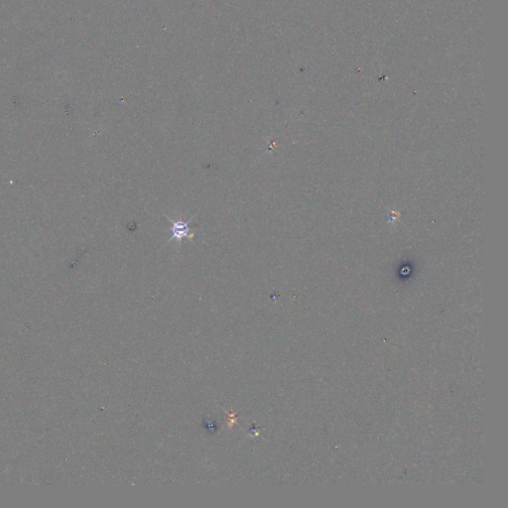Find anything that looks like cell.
Segmentation results:
<instances>
[{
	"instance_id": "1",
	"label": "cell",
	"mask_w": 508,
	"mask_h": 508,
	"mask_svg": "<svg viewBox=\"0 0 508 508\" xmlns=\"http://www.w3.org/2000/svg\"><path fill=\"white\" fill-rule=\"evenodd\" d=\"M170 222L172 223V228H171L172 238L170 239V241L171 240L182 241L184 238H188L189 233H190L189 223H185L182 221H178V222L170 221Z\"/></svg>"
}]
</instances>
